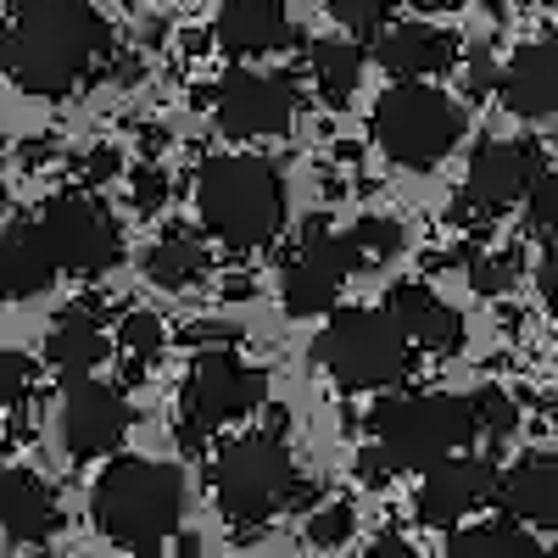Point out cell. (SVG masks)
<instances>
[{"mask_svg":"<svg viewBox=\"0 0 558 558\" xmlns=\"http://www.w3.org/2000/svg\"><path fill=\"white\" fill-rule=\"evenodd\" d=\"M313 357L324 375H336V386L347 391H386L408 380V336L397 330L391 313H368V307H347L324 324V336L313 341Z\"/></svg>","mask_w":558,"mask_h":558,"instance_id":"6","label":"cell"},{"mask_svg":"<svg viewBox=\"0 0 558 558\" xmlns=\"http://www.w3.org/2000/svg\"><path fill=\"white\" fill-rule=\"evenodd\" d=\"M202 274H207V246L196 235H184V229H173V235H162L146 252V279L162 291H184V286H196Z\"/></svg>","mask_w":558,"mask_h":558,"instance_id":"23","label":"cell"},{"mask_svg":"<svg viewBox=\"0 0 558 558\" xmlns=\"http://www.w3.org/2000/svg\"><path fill=\"white\" fill-rule=\"evenodd\" d=\"M502 101L520 118H553L558 112V34L514 51V62L502 68Z\"/></svg>","mask_w":558,"mask_h":558,"instance_id":"18","label":"cell"},{"mask_svg":"<svg viewBox=\"0 0 558 558\" xmlns=\"http://www.w3.org/2000/svg\"><path fill=\"white\" fill-rule=\"evenodd\" d=\"M391 470H397V463L386 458V447H368V452L357 458V475H363V486H380Z\"/></svg>","mask_w":558,"mask_h":558,"instance_id":"35","label":"cell"},{"mask_svg":"<svg viewBox=\"0 0 558 558\" xmlns=\"http://www.w3.org/2000/svg\"><path fill=\"white\" fill-rule=\"evenodd\" d=\"M107 51V23L89 0H23L0 34V68L28 96H68Z\"/></svg>","mask_w":558,"mask_h":558,"instance_id":"1","label":"cell"},{"mask_svg":"<svg viewBox=\"0 0 558 558\" xmlns=\"http://www.w3.org/2000/svg\"><path fill=\"white\" fill-rule=\"evenodd\" d=\"M470 402H475V418H481V436L502 441V436L520 430V408H514V397H508V391L486 386V391H475Z\"/></svg>","mask_w":558,"mask_h":558,"instance_id":"28","label":"cell"},{"mask_svg":"<svg viewBox=\"0 0 558 558\" xmlns=\"http://www.w3.org/2000/svg\"><path fill=\"white\" fill-rule=\"evenodd\" d=\"M39 223H45V235L57 246V263L68 274H107L123 257V235L96 196H57Z\"/></svg>","mask_w":558,"mask_h":558,"instance_id":"11","label":"cell"},{"mask_svg":"<svg viewBox=\"0 0 558 558\" xmlns=\"http://www.w3.org/2000/svg\"><path fill=\"white\" fill-rule=\"evenodd\" d=\"M347 28H380L386 23V12H391V0H324Z\"/></svg>","mask_w":558,"mask_h":558,"instance_id":"33","label":"cell"},{"mask_svg":"<svg viewBox=\"0 0 558 558\" xmlns=\"http://www.w3.org/2000/svg\"><path fill=\"white\" fill-rule=\"evenodd\" d=\"M536 179H542V146L536 140H486L470 157V184H463V196L452 202V223L458 229L486 223L492 213L531 196Z\"/></svg>","mask_w":558,"mask_h":558,"instance_id":"9","label":"cell"},{"mask_svg":"<svg viewBox=\"0 0 558 558\" xmlns=\"http://www.w3.org/2000/svg\"><path fill=\"white\" fill-rule=\"evenodd\" d=\"M263 368H246L235 352H202L191 363V380H184V397H179V413H184V447H202L218 425L229 418H246L252 408H263Z\"/></svg>","mask_w":558,"mask_h":558,"instance_id":"8","label":"cell"},{"mask_svg":"<svg viewBox=\"0 0 558 558\" xmlns=\"http://www.w3.org/2000/svg\"><path fill=\"white\" fill-rule=\"evenodd\" d=\"M129 430V402L107 380H73L62 397V447L73 458H101Z\"/></svg>","mask_w":558,"mask_h":558,"instance_id":"14","label":"cell"},{"mask_svg":"<svg viewBox=\"0 0 558 558\" xmlns=\"http://www.w3.org/2000/svg\"><path fill=\"white\" fill-rule=\"evenodd\" d=\"M39 558H51V553H39Z\"/></svg>","mask_w":558,"mask_h":558,"instance_id":"42","label":"cell"},{"mask_svg":"<svg viewBox=\"0 0 558 558\" xmlns=\"http://www.w3.org/2000/svg\"><path fill=\"white\" fill-rule=\"evenodd\" d=\"M375 558H408V547H402V536H386V547H380Z\"/></svg>","mask_w":558,"mask_h":558,"instance_id":"39","label":"cell"},{"mask_svg":"<svg viewBox=\"0 0 558 558\" xmlns=\"http://www.w3.org/2000/svg\"><path fill=\"white\" fill-rule=\"evenodd\" d=\"M536 286H542L547 302H558V241L547 246V257H542V268H536Z\"/></svg>","mask_w":558,"mask_h":558,"instance_id":"37","label":"cell"},{"mask_svg":"<svg viewBox=\"0 0 558 558\" xmlns=\"http://www.w3.org/2000/svg\"><path fill=\"white\" fill-rule=\"evenodd\" d=\"M502 502L514 520L536 531H558V452H525L502 475Z\"/></svg>","mask_w":558,"mask_h":558,"instance_id":"20","label":"cell"},{"mask_svg":"<svg viewBox=\"0 0 558 558\" xmlns=\"http://www.w3.org/2000/svg\"><path fill=\"white\" fill-rule=\"evenodd\" d=\"M352 268H357L352 241H347V235H330L324 223H307V241H302V252L286 263V279H279V296H286V313H291V318L330 313Z\"/></svg>","mask_w":558,"mask_h":558,"instance_id":"10","label":"cell"},{"mask_svg":"<svg viewBox=\"0 0 558 558\" xmlns=\"http://www.w3.org/2000/svg\"><path fill=\"white\" fill-rule=\"evenodd\" d=\"M502 497V475H497V463L486 458H441L436 470H425V481H418V520L425 525H458L470 508L481 502H497Z\"/></svg>","mask_w":558,"mask_h":558,"instance_id":"13","label":"cell"},{"mask_svg":"<svg viewBox=\"0 0 558 558\" xmlns=\"http://www.w3.org/2000/svg\"><path fill=\"white\" fill-rule=\"evenodd\" d=\"M89 520L129 553H157L184 520V475L157 458H112L89 492Z\"/></svg>","mask_w":558,"mask_h":558,"instance_id":"2","label":"cell"},{"mask_svg":"<svg viewBox=\"0 0 558 558\" xmlns=\"http://www.w3.org/2000/svg\"><path fill=\"white\" fill-rule=\"evenodd\" d=\"M531 229L547 241H558V168L536 179V191H531Z\"/></svg>","mask_w":558,"mask_h":558,"instance_id":"32","label":"cell"},{"mask_svg":"<svg viewBox=\"0 0 558 558\" xmlns=\"http://www.w3.org/2000/svg\"><path fill=\"white\" fill-rule=\"evenodd\" d=\"M375 140L402 168H436L463 140V112L430 84H391L375 101Z\"/></svg>","mask_w":558,"mask_h":558,"instance_id":"7","label":"cell"},{"mask_svg":"<svg viewBox=\"0 0 558 558\" xmlns=\"http://www.w3.org/2000/svg\"><path fill=\"white\" fill-rule=\"evenodd\" d=\"M162 318L157 313H123V324H118V347L129 352V375H140L146 363H157L162 357Z\"/></svg>","mask_w":558,"mask_h":558,"instance_id":"27","label":"cell"},{"mask_svg":"<svg viewBox=\"0 0 558 558\" xmlns=\"http://www.w3.org/2000/svg\"><path fill=\"white\" fill-rule=\"evenodd\" d=\"M447 558H542V547L531 542L525 525H514V520H492V525L452 531Z\"/></svg>","mask_w":558,"mask_h":558,"instance_id":"24","label":"cell"},{"mask_svg":"<svg viewBox=\"0 0 558 558\" xmlns=\"http://www.w3.org/2000/svg\"><path fill=\"white\" fill-rule=\"evenodd\" d=\"M57 497L28 470H0V525L12 542H45L57 531Z\"/></svg>","mask_w":558,"mask_h":558,"instance_id":"21","label":"cell"},{"mask_svg":"<svg viewBox=\"0 0 558 558\" xmlns=\"http://www.w3.org/2000/svg\"><path fill=\"white\" fill-rule=\"evenodd\" d=\"M196 207L202 223L235 252H263L286 229V191L263 157H213L196 179Z\"/></svg>","mask_w":558,"mask_h":558,"instance_id":"3","label":"cell"},{"mask_svg":"<svg viewBox=\"0 0 558 558\" xmlns=\"http://www.w3.org/2000/svg\"><path fill=\"white\" fill-rule=\"evenodd\" d=\"M62 274L45 223H12L0 235V296H39Z\"/></svg>","mask_w":558,"mask_h":558,"instance_id":"16","label":"cell"},{"mask_svg":"<svg viewBox=\"0 0 558 558\" xmlns=\"http://www.w3.org/2000/svg\"><path fill=\"white\" fill-rule=\"evenodd\" d=\"M162 202H168V173H162V168H140V173H134V207L157 213Z\"/></svg>","mask_w":558,"mask_h":558,"instance_id":"34","label":"cell"},{"mask_svg":"<svg viewBox=\"0 0 558 558\" xmlns=\"http://www.w3.org/2000/svg\"><path fill=\"white\" fill-rule=\"evenodd\" d=\"M34 391V363L23 352H0V402L7 408H23Z\"/></svg>","mask_w":558,"mask_h":558,"instance_id":"31","label":"cell"},{"mask_svg":"<svg viewBox=\"0 0 558 558\" xmlns=\"http://www.w3.org/2000/svg\"><path fill=\"white\" fill-rule=\"evenodd\" d=\"M218 123L223 134H235V140H252V134H286L291 118H296V96H291V84L279 78V73H223L218 84Z\"/></svg>","mask_w":558,"mask_h":558,"instance_id":"12","label":"cell"},{"mask_svg":"<svg viewBox=\"0 0 558 558\" xmlns=\"http://www.w3.org/2000/svg\"><path fill=\"white\" fill-rule=\"evenodd\" d=\"M447 7H458V0H418V12H447Z\"/></svg>","mask_w":558,"mask_h":558,"instance_id":"40","label":"cell"},{"mask_svg":"<svg viewBox=\"0 0 558 558\" xmlns=\"http://www.w3.org/2000/svg\"><path fill=\"white\" fill-rule=\"evenodd\" d=\"M0 207H7V191H0Z\"/></svg>","mask_w":558,"mask_h":558,"instance_id":"41","label":"cell"},{"mask_svg":"<svg viewBox=\"0 0 558 558\" xmlns=\"http://www.w3.org/2000/svg\"><path fill=\"white\" fill-rule=\"evenodd\" d=\"M218 45L229 57H263L291 45V23H286V0H223V12L213 23Z\"/></svg>","mask_w":558,"mask_h":558,"instance_id":"19","label":"cell"},{"mask_svg":"<svg viewBox=\"0 0 558 558\" xmlns=\"http://www.w3.org/2000/svg\"><path fill=\"white\" fill-rule=\"evenodd\" d=\"M112 168H118V157H112V151H96V157H89V179H107Z\"/></svg>","mask_w":558,"mask_h":558,"instance_id":"38","label":"cell"},{"mask_svg":"<svg viewBox=\"0 0 558 558\" xmlns=\"http://www.w3.org/2000/svg\"><path fill=\"white\" fill-rule=\"evenodd\" d=\"M375 57L402 84H418V78H441L458 62V39L447 28H430V23H402L375 45Z\"/></svg>","mask_w":558,"mask_h":558,"instance_id":"17","label":"cell"},{"mask_svg":"<svg viewBox=\"0 0 558 558\" xmlns=\"http://www.w3.org/2000/svg\"><path fill=\"white\" fill-rule=\"evenodd\" d=\"M347 241H352V252H357V268L363 263H391L397 252H402V223L397 218H380V213H368V218H357L352 229H347Z\"/></svg>","mask_w":558,"mask_h":558,"instance_id":"26","label":"cell"},{"mask_svg":"<svg viewBox=\"0 0 558 558\" xmlns=\"http://www.w3.org/2000/svg\"><path fill=\"white\" fill-rule=\"evenodd\" d=\"M520 279V252H492V257H470V286L481 296H502Z\"/></svg>","mask_w":558,"mask_h":558,"instance_id":"30","label":"cell"},{"mask_svg":"<svg viewBox=\"0 0 558 558\" xmlns=\"http://www.w3.org/2000/svg\"><path fill=\"white\" fill-rule=\"evenodd\" d=\"M368 430H375V447H386L397 470L425 475L458 447H470V436H481V418L470 397L425 391V397H386L368 413Z\"/></svg>","mask_w":558,"mask_h":558,"instance_id":"5","label":"cell"},{"mask_svg":"<svg viewBox=\"0 0 558 558\" xmlns=\"http://www.w3.org/2000/svg\"><path fill=\"white\" fill-rule=\"evenodd\" d=\"M213 492L229 525H263L279 508H307L313 486L296 475L291 452L279 447V436H241L229 441L213 463Z\"/></svg>","mask_w":558,"mask_h":558,"instance_id":"4","label":"cell"},{"mask_svg":"<svg viewBox=\"0 0 558 558\" xmlns=\"http://www.w3.org/2000/svg\"><path fill=\"white\" fill-rule=\"evenodd\" d=\"M45 357H51L68 380H84L89 368L107 357V336H101L96 307H68V313L51 324V336H45Z\"/></svg>","mask_w":558,"mask_h":558,"instance_id":"22","label":"cell"},{"mask_svg":"<svg viewBox=\"0 0 558 558\" xmlns=\"http://www.w3.org/2000/svg\"><path fill=\"white\" fill-rule=\"evenodd\" d=\"M386 313L397 318V330L408 336V347H425V352H436V357H447V352H458L463 347V318H458V307H447L436 291H425V286H397L391 296H386Z\"/></svg>","mask_w":558,"mask_h":558,"instance_id":"15","label":"cell"},{"mask_svg":"<svg viewBox=\"0 0 558 558\" xmlns=\"http://www.w3.org/2000/svg\"><path fill=\"white\" fill-rule=\"evenodd\" d=\"M492 78H502V73L492 68V57H486V51H475V57H470V78H463V84H470V96H486Z\"/></svg>","mask_w":558,"mask_h":558,"instance_id":"36","label":"cell"},{"mask_svg":"<svg viewBox=\"0 0 558 558\" xmlns=\"http://www.w3.org/2000/svg\"><path fill=\"white\" fill-rule=\"evenodd\" d=\"M313 78H318V96L330 107H347L357 96V78H363V51L352 39H318L313 45Z\"/></svg>","mask_w":558,"mask_h":558,"instance_id":"25","label":"cell"},{"mask_svg":"<svg viewBox=\"0 0 558 558\" xmlns=\"http://www.w3.org/2000/svg\"><path fill=\"white\" fill-rule=\"evenodd\" d=\"M352 531H357L352 502H324V508H313V520H307V542L313 547H347Z\"/></svg>","mask_w":558,"mask_h":558,"instance_id":"29","label":"cell"}]
</instances>
